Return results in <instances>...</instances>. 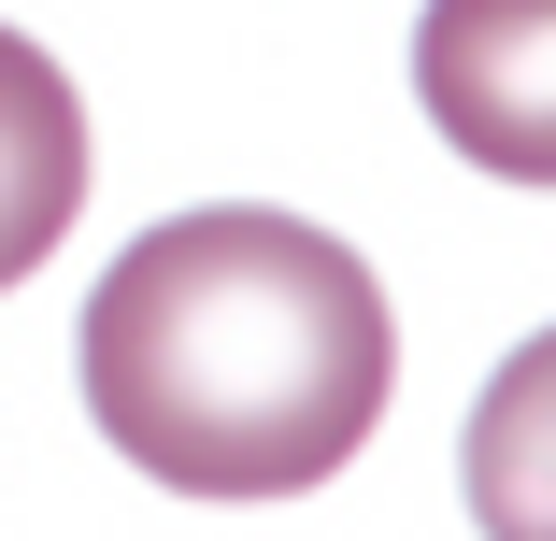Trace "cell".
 Returning a JSON list of instances; mask_svg holds the SVG:
<instances>
[{"label": "cell", "mask_w": 556, "mask_h": 541, "mask_svg": "<svg viewBox=\"0 0 556 541\" xmlns=\"http://www.w3.org/2000/svg\"><path fill=\"white\" fill-rule=\"evenodd\" d=\"M72 371H86L100 442L157 471L172 499H300L386 427L400 343L357 243L214 199V214L143 229L86 285Z\"/></svg>", "instance_id": "1"}, {"label": "cell", "mask_w": 556, "mask_h": 541, "mask_svg": "<svg viewBox=\"0 0 556 541\" xmlns=\"http://www.w3.org/2000/svg\"><path fill=\"white\" fill-rule=\"evenodd\" d=\"M428 129L500 185H556V0H428L414 15Z\"/></svg>", "instance_id": "2"}, {"label": "cell", "mask_w": 556, "mask_h": 541, "mask_svg": "<svg viewBox=\"0 0 556 541\" xmlns=\"http://www.w3.org/2000/svg\"><path fill=\"white\" fill-rule=\"evenodd\" d=\"M72 214H86V100L29 29H0V285H29Z\"/></svg>", "instance_id": "3"}, {"label": "cell", "mask_w": 556, "mask_h": 541, "mask_svg": "<svg viewBox=\"0 0 556 541\" xmlns=\"http://www.w3.org/2000/svg\"><path fill=\"white\" fill-rule=\"evenodd\" d=\"M471 527L485 541H556V329L500 357V385L471 399V442H457Z\"/></svg>", "instance_id": "4"}]
</instances>
